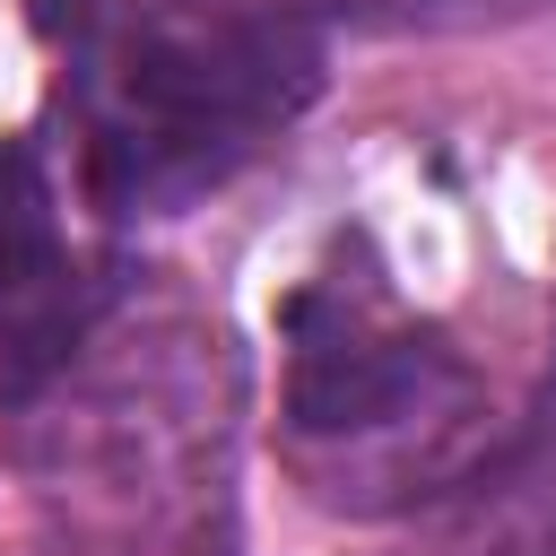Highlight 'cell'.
<instances>
[{"mask_svg": "<svg viewBox=\"0 0 556 556\" xmlns=\"http://www.w3.org/2000/svg\"><path fill=\"white\" fill-rule=\"evenodd\" d=\"M321 52L295 26H165L122 52L113 122L96 130V191L113 208L174 200L191 182H217L252 139H269L313 96Z\"/></svg>", "mask_w": 556, "mask_h": 556, "instance_id": "6da1fadb", "label": "cell"}, {"mask_svg": "<svg viewBox=\"0 0 556 556\" xmlns=\"http://www.w3.org/2000/svg\"><path fill=\"white\" fill-rule=\"evenodd\" d=\"M43 278H52V208H43L35 156L9 148L0 156V304L35 295Z\"/></svg>", "mask_w": 556, "mask_h": 556, "instance_id": "7a4b0ae2", "label": "cell"}]
</instances>
